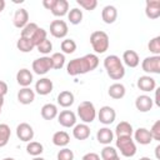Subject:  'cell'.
I'll return each instance as SVG.
<instances>
[{
  "instance_id": "11a10c76",
  "label": "cell",
  "mask_w": 160,
  "mask_h": 160,
  "mask_svg": "<svg viewBox=\"0 0 160 160\" xmlns=\"http://www.w3.org/2000/svg\"><path fill=\"white\" fill-rule=\"evenodd\" d=\"M1 109H2V108H1V106H0V114H1Z\"/></svg>"
},
{
  "instance_id": "277c9868",
  "label": "cell",
  "mask_w": 160,
  "mask_h": 160,
  "mask_svg": "<svg viewBox=\"0 0 160 160\" xmlns=\"http://www.w3.org/2000/svg\"><path fill=\"white\" fill-rule=\"evenodd\" d=\"M116 149L125 158H132L136 154V144L132 136H119L116 138Z\"/></svg>"
},
{
  "instance_id": "ee69618b",
  "label": "cell",
  "mask_w": 160,
  "mask_h": 160,
  "mask_svg": "<svg viewBox=\"0 0 160 160\" xmlns=\"http://www.w3.org/2000/svg\"><path fill=\"white\" fill-rule=\"evenodd\" d=\"M81 160H100V155L96 152H86Z\"/></svg>"
},
{
  "instance_id": "83f0119b",
  "label": "cell",
  "mask_w": 160,
  "mask_h": 160,
  "mask_svg": "<svg viewBox=\"0 0 160 160\" xmlns=\"http://www.w3.org/2000/svg\"><path fill=\"white\" fill-rule=\"evenodd\" d=\"M52 144L55 145V146H59V148H65L69 142H70V135L66 132V131H62V130H60V131H56V132H54V135H52Z\"/></svg>"
},
{
  "instance_id": "1f68e13d",
  "label": "cell",
  "mask_w": 160,
  "mask_h": 160,
  "mask_svg": "<svg viewBox=\"0 0 160 160\" xmlns=\"http://www.w3.org/2000/svg\"><path fill=\"white\" fill-rule=\"evenodd\" d=\"M68 20L72 25H79L82 21V10H80L79 8H72L68 12Z\"/></svg>"
},
{
  "instance_id": "f1b7e54d",
  "label": "cell",
  "mask_w": 160,
  "mask_h": 160,
  "mask_svg": "<svg viewBox=\"0 0 160 160\" xmlns=\"http://www.w3.org/2000/svg\"><path fill=\"white\" fill-rule=\"evenodd\" d=\"M132 132H134V129H132L131 124L128 122V121H120L115 128L116 138H119V136H132Z\"/></svg>"
},
{
  "instance_id": "836d02e7",
  "label": "cell",
  "mask_w": 160,
  "mask_h": 160,
  "mask_svg": "<svg viewBox=\"0 0 160 160\" xmlns=\"http://www.w3.org/2000/svg\"><path fill=\"white\" fill-rule=\"evenodd\" d=\"M51 64H52V69L55 70H60L64 68L65 65V55L62 52H54L51 56Z\"/></svg>"
},
{
  "instance_id": "7c38bea8",
  "label": "cell",
  "mask_w": 160,
  "mask_h": 160,
  "mask_svg": "<svg viewBox=\"0 0 160 160\" xmlns=\"http://www.w3.org/2000/svg\"><path fill=\"white\" fill-rule=\"evenodd\" d=\"M138 88L144 92H151L156 89V81L150 75H142L138 79Z\"/></svg>"
},
{
  "instance_id": "e575fe53",
  "label": "cell",
  "mask_w": 160,
  "mask_h": 160,
  "mask_svg": "<svg viewBox=\"0 0 160 160\" xmlns=\"http://www.w3.org/2000/svg\"><path fill=\"white\" fill-rule=\"evenodd\" d=\"M45 39H48V32H46V30L45 29H42V28H38V30L32 34V36L30 38V40H31V42H32V45L36 48L41 41H44Z\"/></svg>"
},
{
  "instance_id": "7bdbcfd3",
  "label": "cell",
  "mask_w": 160,
  "mask_h": 160,
  "mask_svg": "<svg viewBox=\"0 0 160 160\" xmlns=\"http://www.w3.org/2000/svg\"><path fill=\"white\" fill-rule=\"evenodd\" d=\"M150 131V135L152 138V140H156V141H160V120H156L151 129L149 130Z\"/></svg>"
},
{
  "instance_id": "7a4b0ae2",
  "label": "cell",
  "mask_w": 160,
  "mask_h": 160,
  "mask_svg": "<svg viewBox=\"0 0 160 160\" xmlns=\"http://www.w3.org/2000/svg\"><path fill=\"white\" fill-rule=\"evenodd\" d=\"M104 68L106 74L112 80H121L125 76V68L122 61L116 55H108L104 59Z\"/></svg>"
},
{
  "instance_id": "6da1fadb",
  "label": "cell",
  "mask_w": 160,
  "mask_h": 160,
  "mask_svg": "<svg viewBox=\"0 0 160 160\" xmlns=\"http://www.w3.org/2000/svg\"><path fill=\"white\" fill-rule=\"evenodd\" d=\"M99 66V58L95 54H86L81 58L72 59L66 65V72L71 76L82 75L95 70Z\"/></svg>"
},
{
  "instance_id": "c3c4849f",
  "label": "cell",
  "mask_w": 160,
  "mask_h": 160,
  "mask_svg": "<svg viewBox=\"0 0 160 160\" xmlns=\"http://www.w3.org/2000/svg\"><path fill=\"white\" fill-rule=\"evenodd\" d=\"M159 150H160V145H158V146L155 148V156H156V159L160 158V155H159Z\"/></svg>"
},
{
  "instance_id": "d6a6232c",
  "label": "cell",
  "mask_w": 160,
  "mask_h": 160,
  "mask_svg": "<svg viewBox=\"0 0 160 160\" xmlns=\"http://www.w3.org/2000/svg\"><path fill=\"white\" fill-rule=\"evenodd\" d=\"M16 48H18V50L21 51V52H30L31 50H34L35 46L32 45V42H31L30 39L20 36L19 40L16 41Z\"/></svg>"
},
{
  "instance_id": "484cf974",
  "label": "cell",
  "mask_w": 160,
  "mask_h": 160,
  "mask_svg": "<svg viewBox=\"0 0 160 160\" xmlns=\"http://www.w3.org/2000/svg\"><path fill=\"white\" fill-rule=\"evenodd\" d=\"M50 11L54 16H58V18L65 16L69 12V2L66 0H56Z\"/></svg>"
},
{
  "instance_id": "4fadbf2b",
  "label": "cell",
  "mask_w": 160,
  "mask_h": 160,
  "mask_svg": "<svg viewBox=\"0 0 160 160\" xmlns=\"http://www.w3.org/2000/svg\"><path fill=\"white\" fill-rule=\"evenodd\" d=\"M52 89H54V84L49 78H41L35 82V91L41 96L49 95L52 91Z\"/></svg>"
},
{
  "instance_id": "8992f818",
  "label": "cell",
  "mask_w": 160,
  "mask_h": 160,
  "mask_svg": "<svg viewBox=\"0 0 160 160\" xmlns=\"http://www.w3.org/2000/svg\"><path fill=\"white\" fill-rule=\"evenodd\" d=\"M32 71L38 75H45L48 74L51 69H52V64H51V58L50 56H41L38 58L32 61Z\"/></svg>"
},
{
  "instance_id": "60d3db41",
  "label": "cell",
  "mask_w": 160,
  "mask_h": 160,
  "mask_svg": "<svg viewBox=\"0 0 160 160\" xmlns=\"http://www.w3.org/2000/svg\"><path fill=\"white\" fill-rule=\"evenodd\" d=\"M56 160H74V152L69 148H62L56 155Z\"/></svg>"
},
{
  "instance_id": "44dd1931",
  "label": "cell",
  "mask_w": 160,
  "mask_h": 160,
  "mask_svg": "<svg viewBox=\"0 0 160 160\" xmlns=\"http://www.w3.org/2000/svg\"><path fill=\"white\" fill-rule=\"evenodd\" d=\"M101 19L105 24H112L118 19V10L112 5H106L101 10Z\"/></svg>"
},
{
  "instance_id": "f907efd6",
  "label": "cell",
  "mask_w": 160,
  "mask_h": 160,
  "mask_svg": "<svg viewBox=\"0 0 160 160\" xmlns=\"http://www.w3.org/2000/svg\"><path fill=\"white\" fill-rule=\"evenodd\" d=\"M32 160H45V159H44V158H41V156H35Z\"/></svg>"
},
{
  "instance_id": "ac0fdd59",
  "label": "cell",
  "mask_w": 160,
  "mask_h": 160,
  "mask_svg": "<svg viewBox=\"0 0 160 160\" xmlns=\"http://www.w3.org/2000/svg\"><path fill=\"white\" fill-rule=\"evenodd\" d=\"M12 22H14V26L18 28V29H22L28 22H29V12L26 9H18L14 14V18H12Z\"/></svg>"
},
{
  "instance_id": "9a60e30c",
  "label": "cell",
  "mask_w": 160,
  "mask_h": 160,
  "mask_svg": "<svg viewBox=\"0 0 160 160\" xmlns=\"http://www.w3.org/2000/svg\"><path fill=\"white\" fill-rule=\"evenodd\" d=\"M145 15L151 20L158 19L160 16V1L159 0H146Z\"/></svg>"
},
{
  "instance_id": "b9f144b4",
  "label": "cell",
  "mask_w": 160,
  "mask_h": 160,
  "mask_svg": "<svg viewBox=\"0 0 160 160\" xmlns=\"http://www.w3.org/2000/svg\"><path fill=\"white\" fill-rule=\"evenodd\" d=\"M76 4L82 8L84 10H95V8L98 6V1L96 0H76Z\"/></svg>"
},
{
  "instance_id": "f5cc1de1",
  "label": "cell",
  "mask_w": 160,
  "mask_h": 160,
  "mask_svg": "<svg viewBox=\"0 0 160 160\" xmlns=\"http://www.w3.org/2000/svg\"><path fill=\"white\" fill-rule=\"evenodd\" d=\"M110 160H120V158H119V155H118V156H115V158H112V159H110Z\"/></svg>"
},
{
  "instance_id": "52a82bcc",
  "label": "cell",
  "mask_w": 160,
  "mask_h": 160,
  "mask_svg": "<svg viewBox=\"0 0 160 160\" xmlns=\"http://www.w3.org/2000/svg\"><path fill=\"white\" fill-rule=\"evenodd\" d=\"M141 69L148 74H160V55L146 56L141 61Z\"/></svg>"
},
{
  "instance_id": "ab89813d",
  "label": "cell",
  "mask_w": 160,
  "mask_h": 160,
  "mask_svg": "<svg viewBox=\"0 0 160 160\" xmlns=\"http://www.w3.org/2000/svg\"><path fill=\"white\" fill-rule=\"evenodd\" d=\"M36 49H38L39 52L44 54V56H48V54H50L52 51V42L50 40H48V39H45L44 41H41L36 46Z\"/></svg>"
},
{
  "instance_id": "7dc6e473",
  "label": "cell",
  "mask_w": 160,
  "mask_h": 160,
  "mask_svg": "<svg viewBox=\"0 0 160 160\" xmlns=\"http://www.w3.org/2000/svg\"><path fill=\"white\" fill-rule=\"evenodd\" d=\"M5 5H6V4H5V0H0V12L5 9Z\"/></svg>"
},
{
  "instance_id": "ffe728a7",
  "label": "cell",
  "mask_w": 160,
  "mask_h": 160,
  "mask_svg": "<svg viewBox=\"0 0 160 160\" xmlns=\"http://www.w3.org/2000/svg\"><path fill=\"white\" fill-rule=\"evenodd\" d=\"M35 100V91L30 88H21L18 91V101L22 105H29Z\"/></svg>"
},
{
  "instance_id": "d590c367",
  "label": "cell",
  "mask_w": 160,
  "mask_h": 160,
  "mask_svg": "<svg viewBox=\"0 0 160 160\" xmlns=\"http://www.w3.org/2000/svg\"><path fill=\"white\" fill-rule=\"evenodd\" d=\"M60 49L62 54H72L76 50V42L72 39H64L60 44Z\"/></svg>"
},
{
  "instance_id": "681fc988",
  "label": "cell",
  "mask_w": 160,
  "mask_h": 160,
  "mask_svg": "<svg viewBox=\"0 0 160 160\" xmlns=\"http://www.w3.org/2000/svg\"><path fill=\"white\" fill-rule=\"evenodd\" d=\"M2 105H4V96L0 95V106L2 108Z\"/></svg>"
},
{
  "instance_id": "ba28073f",
  "label": "cell",
  "mask_w": 160,
  "mask_h": 160,
  "mask_svg": "<svg viewBox=\"0 0 160 160\" xmlns=\"http://www.w3.org/2000/svg\"><path fill=\"white\" fill-rule=\"evenodd\" d=\"M69 32L68 24L64 20H52L50 22V34L56 39H64Z\"/></svg>"
},
{
  "instance_id": "cb8c5ba5",
  "label": "cell",
  "mask_w": 160,
  "mask_h": 160,
  "mask_svg": "<svg viewBox=\"0 0 160 160\" xmlns=\"http://www.w3.org/2000/svg\"><path fill=\"white\" fill-rule=\"evenodd\" d=\"M108 94L111 99H115V100H120L125 96L126 94V89L125 86L121 84V82H114L112 85L109 86V90H108Z\"/></svg>"
},
{
  "instance_id": "74e56055",
  "label": "cell",
  "mask_w": 160,
  "mask_h": 160,
  "mask_svg": "<svg viewBox=\"0 0 160 160\" xmlns=\"http://www.w3.org/2000/svg\"><path fill=\"white\" fill-rule=\"evenodd\" d=\"M38 24H35V22H28L22 29H21V32H20V36H22V38H28V39H30L31 36H32V34L38 30Z\"/></svg>"
},
{
  "instance_id": "603a6c76",
  "label": "cell",
  "mask_w": 160,
  "mask_h": 160,
  "mask_svg": "<svg viewBox=\"0 0 160 160\" xmlns=\"http://www.w3.org/2000/svg\"><path fill=\"white\" fill-rule=\"evenodd\" d=\"M72 136L76 140H86L90 136V128L88 124H76L72 128Z\"/></svg>"
},
{
  "instance_id": "4dcf8cb0",
  "label": "cell",
  "mask_w": 160,
  "mask_h": 160,
  "mask_svg": "<svg viewBox=\"0 0 160 160\" xmlns=\"http://www.w3.org/2000/svg\"><path fill=\"white\" fill-rule=\"evenodd\" d=\"M11 136V130L8 124H0V148L8 145Z\"/></svg>"
},
{
  "instance_id": "f35d334b",
  "label": "cell",
  "mask_w": 160,
  "mask_h": 160,
  "mask_svg": "<svg viewBox=\"0 0 160 160\" xmlns=\"http://www.w3.org/2000/svg\"><path fill=\"white\" fill-rule=\"evenodd\" d=\"M148 49L151 54L154 55H160V36H155L152 38L149 44H148Z\"/></svg>"
},
{
  "instance_id": "4316f807",
  "label": "cell",
  "mask_w": 160,
  "mask_h": 160,
  "mask_svg": "<svg viewBox=\"0 0 160 160\" xmlns=\"http://www.w3.org/2000/svg\"><path fill=\"white\" fill-rule=\"evenodd\" d=\"M41 118L45 119V120H52L58 116L59 114V110H58V106L55 104H51V102H48L45 104L42 108H41Z\"/></svg>"
},
{
  "instance_id": "2e32d148",
  "label": "cell",
  "mask_w": 160,
  "mask_h": 160,
  "mask_svg": "<svg viewBox=\"0 0 160 160\" xmlns=\"http://www.w3.org/2000/svg\"><path fill=\"white\" fill-rule=\"evenodd\" d=\"M32 80H34V76L29 69L24 68L16 72V81L21 88H29L30 84L32 82Z\"/></svg>"
},
{
  "instance_id": "d6986e66",
  "label": "cell",
  "mask_w": 160,
  "mask_h": 160,
  "mask_svg": "<svg viewBox=\"0 0 160 160\" xmlns=\"http://www.w3.org/2000/svg\"><path fill=\"white\" fill-rule=\"evenodd\" d=\"M122 64H125L129 68H136L140 64L139 54L135 50H125L122 54Z\"/></svg>"
},
{
  "instance_id": "7402d4cb",
  "label": "cell",
  "mask_w": 160,
  "mask_h": 160,
  "mask_svg": "<svg viewBox=\"0 0 160 160\" xmlns=\"http://www.w3.org/2000/svg\"><path fill=\"white\" fill-rule=\"evenodd\" d=\"M96 140L102 145H110V142L114 140L112 130H110V128H108V126L99 129L96 132Z\"/></svg>"
},
{
  "instance_id": "f546056e",
  "label": "cell",
  "mask_w": 160,
  "mask_h": 160,
  "mask_svg": "<svg viewBox=\"0 0 160 160\" xmlns=\"http://www.w3.org/2000/svg\"><path fill=\"white\" fill-rule=\"evenodd\" d=\"M44 151V146L42 144L38 142V141H29L26 145V152L31 156H40Z\"/></svg>"
},
{
  "instance_id": "bcb514c9",
  "label": "cell",
  "mask_w": 160,
  "mask_h": 160,
  "mask_svg": "<svg viewBox=\"0 0 160 160\" xmlns=\"http://www.w3.org/2000/svg\"><path fill=\"white\" fill-rule=\"evenodd\" d=\"M56 0H42V6L46 9V10H51L54 4H55Z\"/></svg>"
},
{
  "instance_id": "8d00e7d4",
  "label": "cell",
  "mask_w": 160,
  "mask_h": 160,
  "mask_svg": "<svg viewBox=\"0 0 160 160\" xmlns=\"http://www.w3.org/2000/svg\"><path fill=\"white\" fill-rule=\"evenodd\" d=\"M115 156H118V150L115 148L110 146V145H105L102 148L101 152H100V158L102 160H110V159H112Z\"/></svg>"
},
{
  "instance_id": "3957f363",
  "label": "cell",
  "mask_w": 160,
  "mask_h": 160,
  "mask_svg": "<svg viewBox=\"0 0 160 160\" xmlns=\"http://www.w3.org/2000/svg\"><path fill=\"white\" fill-rule=\"evenodd\" d=\"M90 44L92 46V50L96 54H104L110 46L109 35L105 31L96 30L90 35Z\"/></svg>"
},
{
  "instance_id": "30bf717a",
  "label": "cell",
  "mask_w": 160,
  "mask_h": 160,
  "mask_svg": "<svg viewBox=\"0 0 160 160\" xmlns=\"http://www.w3.org/2000/svg\"><path fill=\"white\" fill-rule=\"evenodd\" d=\"M34 129L28 122H20L16 126V136L24 142H29L34 139Z\"/></svg>"
},
{
  "instance_id": "e0dca14e",
  "label": "cell",
  "mask_w": 160,
  "mask_h": 160,
  "mask_svg": "<svg viewBox=\"0 0 160 160\" xmlns=\"http://www.w3.org/2000/svg\"><path fill=\"white\" fill-rule=\"evenodd\" d=\"M132 135H134V141H136L140 145H149L152 141V138L150 135V131L148 129H145V128L136 129L132 132Z\"/></svg>"
},
{
  "instance_id": "d4e9b609",
  "label": "cell",
  "mask_w": 160,
  "mask_h": 160,
  "mask_svg": "<svg viewBox=\"0 0 160 160\" xmlns=\"http://www.w3.org/2000/svg\"><path fill=\"white\" fill-rule=\"evenodd\" d=\"M56 101L58 104L61 106V108H69L74 104L75 101V96L71 91L69 90H64V91H60L58 98H56Z\"/></svg>"
},
{
  "instance_id": "8fae6325",
  "label": "cell",
  "mask_w": 160,
  "mask_h": 160,
  "mask_svg": "<svg viewBox=\"0 0 160 160\" xmlns=\"http://www.w3.org/2000/svg\"><path fill=\"white\" fill-rule=\"evenodd\" d=\"M58 121L64 128H74L76 125V115L71 110H62L58 114Z\"/></svg>"
},
{
  "instance_id": "5b68a950",
  "label": "cell",
  "mask_w": 160,
  "mask_h": 160,
  "mask_svg": "<svg viewBox=\"0 0 160 160\" xmlns=\"http://www.w3.org/2000/svg\"><path fill=\"white\" fill-rule=\"evenodd\" d=\"M78 116L84 124H90L96 119V109L91 101H81L78 106Z\"/></svg>"
},
{
  "instance_id": "db71d44e",
  "label": "cell",
  "mask_w": 160,
  "mask_h": 160,
  "mask_svg": "<svg viewBox=\"0 0 160 160\" xmlns=\"http://www.w3.org/2000/svg\"><path fill=\"white\" fill-rule=\"evenodd\" d=\"M2 160H15V159L14 158H4Z\"/></svg>"
},
{
  "instance_id": "f6af8a7d",
  "label": "cell",
  "mask_w": 160,
  "mask_h": 160,
  "mask_svg": "<svg viewBox=\"0 0 160 160\" xmlns=\"http://www.w3.org/2000/svg\"><path fill=\"white\" fill-rule=\"evenodd\" d=\"M8 90H9L8 84H6L5 81L0 80V95H1V96H5V95L8 94Z\"/></svg>"
},
{
  "instance_id": "816d5d0a",
  "label": "cell",
  "mask_w": 160,
  "mask_h": 160,
  "mask_svg": "<svg viewBox=\"0 0 160 160\" xmlns=\"http://www.w3.org/2000/svg\"><path fill=\"white\" fill-rule=\"evenodd\" d=\"M139 160H151L150 158H148V156H142V158H140Z\"/></svg>"
},
{
  "instance_id": "5bb4252c",
  "label": "cell",
  "mask_w": 160,
  "mask_h": 160,
  "mask_svg": "<svg viewBox=\"0 0 160 160\" xmlns=\"http://www.w3.org/2000/svg\"><path fill=\"white\" fill-rule=\"evenodd\" d=\"M154 106V100L149 96V95H139L135 100V108L140 111V112H148L152 109Z\"/></svg>"
},
{
  "instance_id": "9c48e42d",
  "label": "cell",
  "mask_w": 160,
  "mask_h": 160,
  "mask_svg": "<svg viewBox=\"0 0 160 160\" xmlns=\"http://www.w3.org/2000/svg\"><path fill=\"white\" fill-rule=\"evenodd\" d=\"M96 116L99 119V121L104 125H110L115 121V118H116V111L114 110V108L109 106V105H105L102 108H100V110L96 112Z\"/></svg>"
}]
</instances>
